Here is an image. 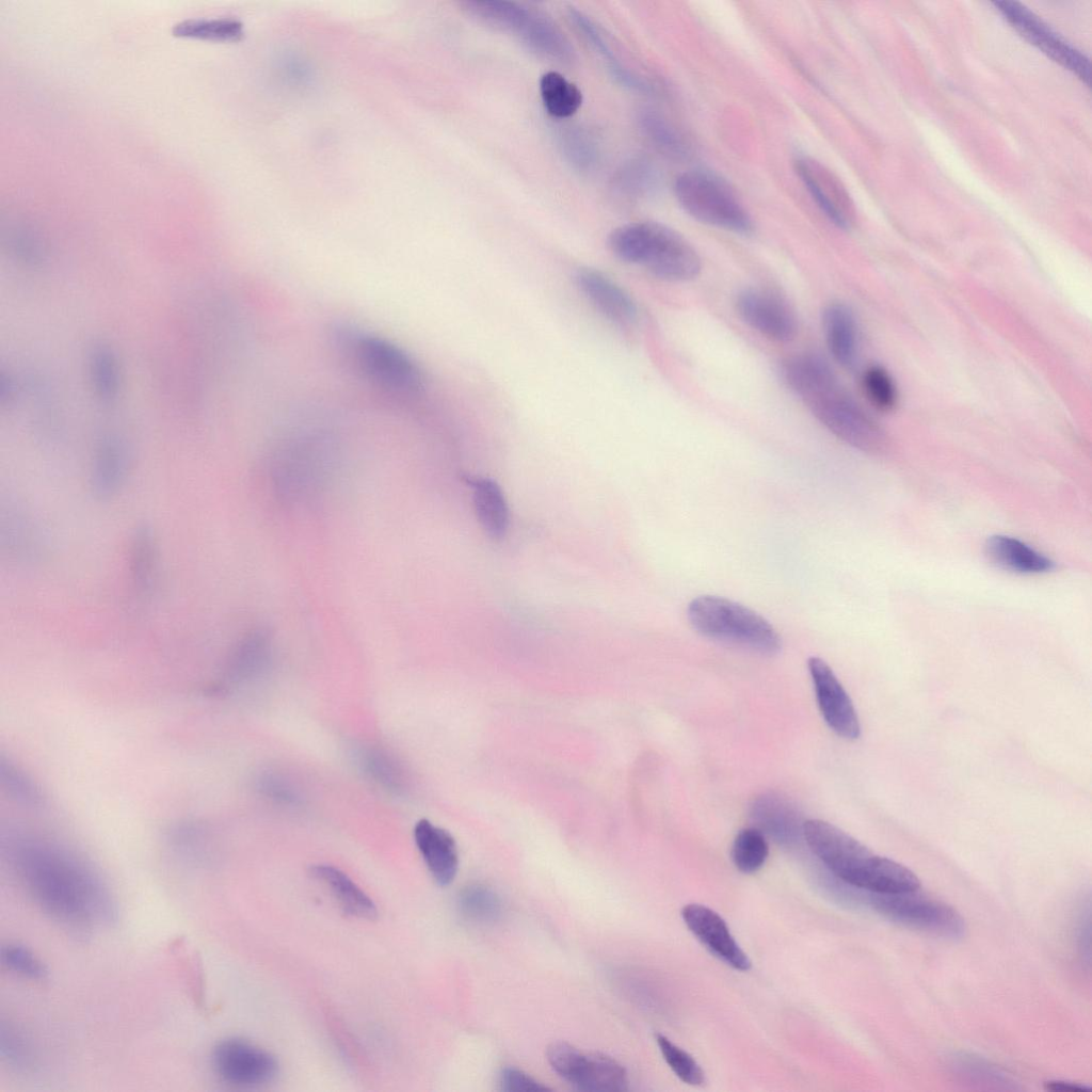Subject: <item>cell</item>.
<instances>
[{
    "mask_svg": "<svg viewBox=\"0 0 1092 1092\" xmlns=\"http://www.w3.org/2000/svg\"><path fill=\"white\" fill-rule=\"evenodd\" d=\"M6 854L26 893L62 926L84 933L116 921L110 887L76 852L37 835L17 834L10 838Z\"/></svg>",
    "mask_w": 1092,
    "mask_h": 1092,
    "instance_id": "cell-1",
    "label": "cell"
},
{
    "mask_svg": "<svg viewBox=\"0 0 1092 1092\" xmlns=\"http://www.w3.org/2000/svg\"><path fill=\"white\" fill-rule=\"evenodd\" d=\"M621 260L641 266L669 282L694 279L702 262L694 247L676 230L657 222H635L615 228L608 238Z\"/></svg>",
    "mask_w": 1092,
    "mask_h": 1092,
    "instance_id": "cell-2",
    "label": "cell"
},
{
    "mask_svg": "<svg viewBox=\"0 0 1092 1092\" xmlns=\"http://www.w3.org/2000/svg\"><path fill=\"white\" fill-rule=\"evenodd\" d=\"M692 627L702 636L760 655H775L782 640L774 627L754 610L730 599L702 595L687 609Z\"/></svg>",
    "mask_w": 1092,
    "mask_h": 1092,
    "instance_id": "cell-3",
    "label": "cell"
},
{
    "mask_svg": "<svg viewBox=\"0 0 1092 1092\" xmlns=\"http://www.w3.org/2000/svg\"><path fill=\"white\" fill-rule=\"evenodd\" d=\"M462 5L480 21L513 34L541 58L561 65L575 60L574 49L564 33L540 11L505 0H466Z\"/></svg>",
    "mask_w": 1092,
    "mask_h": 1092,
    "instance_id": "cell-4",
    "label": "cell"
},
{
    "mask_svg": "<svg viewBox=\"0 0 1092 1092\" xmlns=\"http://www.w3.org/2000/svg\"><path fill=\"white\" fill-rule=\"evenodd\" d=\"M337 338L355 367L379 387L401 396L417 394L422 388L420 367L390 340L352 328H342Z\"/></svg>",
    "mask_w": 1092,
    "mask_h": 1092,
    "instance_id": "cell-5",
    "label": "cell"
},
{
    "mask_svg": "<svg viewBox=\"0 0 1092 1092\" xmlns=\"http://www.w3.org/2000/svg\"><path fill=\"white\" fill-rule=\"evenodd\" d=\"M675 197L690 216L718 228L746 235L753 221L729 183L706 170H689L674 181Z\"/></svg>",
    "mask_w": 1092,
    "mask_h": 1092,
    "instance_id": "cell-6",
    "label": "cell"
},
{
    "mask_svg": "<svg viewBox=\"0 0 1092 1092\" xmlns=\"http://www.w3.org/2000/svg\"><path fill=\"white\" fill-rule=\"evenodd\" d=\"M801 400L822 425L848 445L868 453H879L885 448L883 430L842 389L837 378Z\"/></svg>",
    "mask_w": 1092,
    "mask_h": 1092,
    "instance_id": "cell-7",
    "label": "cell"
},
{
    "mask_svg": "<svg viewBox=\"0 0 1092 1092\" xmlns=\"http://www.w3.org/2000/svg\"><path fill=\"white\" fill-rule=\"evenodd\" d=\"M322 435L303 434L288 439L276 453L274 480L287 500L309 496L322 484L331 461V448Z\"/></svg>",
    "mask_w": 1092,
    "mask_h": 1092,
    "instance_id": "cell-8",
    "label": "cell"
},
{
    "mask_svg": "<svg viewBox=\"0 0 1092 1092\" xmlns=\"http://www.w3.org/2000/svg\"><path fill=\"white\" fill-rule=\"evenodd\" d=\"M871 906L884 917L906 927L951 938L965 932L962 916L950 905L921 895L918 890L901 894H869Z\"/></svg>",
    "mask_w": 1092,
    "mask_h": 1092,
    "instance_id": "cell-9",
    "label": "cell"
},
{
    "mask_svg": "<svg viewBox=\"0 0 1092 1092\" xmlns=\"http://www.w3.org/2000/svg\"><path fill=\"white\" fill-rule=\"evenodd\" d=\"M552 1070L578 1090L623 1092L628 1089L625 1067L615 1059L598 1053H585L565 1043L555 1042L547 1048Z\"/></svg>",
    "mask_w": 1092,
    "mask_h": 1092,
    "instance_id": "cell-10",
    "label": "cell"
},
{
    "mask_svg": "<svg viewBox=\"0 0 1092 1092\" xmlns=\"http://www.w3.org/2000/svg\"><path fill=\"white\" fill-rule=\"evenodd\" d=\"M803 838L824 866L850 886H854L874 856L858 840L823 820H805Z\"/></svg>",
    "mask_w": 1092,
    "mask_h": 1092,
    "instance_id": "cell-11",
    "label": "cell"
},
{
    "mask_svg": "<svg viewBox=\"0 0 1092 1092\" xmlns=\"http://www.w3.org/2000/svg\"><path fill=\"white\" fill-rule=\"evenodd\" d=\"M993 4L1025 39L1090 85L1091 66L1086 55L1022 4L1014 1H995Z\"/></svg>",
    "mask_w": 1092,
    "mask_h": 1092,
    "instance_id": "cell-12",
    "label": "cell"
},
{
    "mask_svg": "<svg viewBox=\"0 0 1092 1092\" xmlns=\"http://www.w3.org/2000/svg\"><path fill=\"white\" fill-rule=\"evenodd\" d=\"M211 1060L216 1075L237 1087L266 1085L278 1074V1062L271 1053L239 1038L219 1042Z\"/></svg>",
    "mask_w": 1092,
    "mask_h": 1092,
    "instance_id": "cell-13",
    "label": "cell"
},
{
    "mask_svg": "<svg viewBox=\"0 0 1092 1092\" xmlns=\"http://www.w3.org/2000/svg\"><path fill=\"white\" fill-rule=\"evenodd\" d=\"M794 170L821 212L838 228L849 229L854 216L853 204L839 178L809 156L797 157Z\"/></svg>",
    "mask_w": 1092,
    "mask_h": 1092,
    "instance_id": "cell-14",
    "label": "cell"
},
{
    "mask_svg": "<svg viewBox=\"0 0 1092 1092\" xmlns=\"http://www.w3.org/2000/svg\"><path fill=\"white\" fill-rule=\"evenodd\" d=\"M807 665L819 709L828 725L846 739L858 738L861 726L855 708L832 669L819 657H810Z\"/></svg>",
    "mask_w": 1092,
    "mask_h": 1092,
    "instance_id": "cell-15",
    "label": "cell"
},
{
    "mask_svg": "<svg viewBox=\"0 0 1092 1092\" xmlns=\"http://www.w3.org/2000/svg\"><path fill=\"white\" fill-rule=\"evenodd\" d=\"M741 319L766 338L788 342L797 334L792 311L775 295L759 289H744L736 298Z\"/></svg>",
    "mask_w": 1092,
    "mask_h": 1092,
    "instance_id": "cell-16",
    "label": "cell"
},
{
    "mask_svg": "<svg viewBox=\"0 0 1092 1092\" xmlns=\"http://www.w3.org/2000/svg\"><path fill=\"white\" fill-rule=\"evenodd\" d=\"M681 916L690 931L713 956L736 969L751 968L749 957L717 912L703 904L689 903L682 908Z\"/></svg>",
    "mask_w": 1092,
    "mask_h": 1092,
    "instance_id": "cell-17",
    "label": "cell"
},
{
    "mask_svg": "<svg viewBox=\"0 0 1092 1092\" xmlns=\"http://www.w3.org/2000/svg\"><path fill=\"white\" fill-rule=\"evenodd\" d=\"M575 282L588 301L610 321L621 326L637 321L638 308L631 295L599 270L580 268Z\"/></svg>",
    "mask_w": 1092,
    "mask_h": 1092,
    "instance_id": "cell-18",
    "label": "cell"
},
{
    "mask_svg": "<svg viewBox=\"0 0 1092 1092\" xmlns=\"http://www.w3.org/2000/svg\"><path fill=\"white\" fill-rule=\"evenodd\" d=\"M755 828L782 845H792L803 837L805 820L796 805L776 792L757 796L750 807Z\"/></svg>",
    "mask_w": 1092,
    "mask_h": 1092,
    "instance_id": "cell-19",
    "label": "cell"
},
{
    "mask_svg": "<svg viewBox=\"0 0 1092 1092\" xmlns=\"http://www.w3.org/2000/svg\"><path fill=\"white\" fill-rule=\"evenodd\" d=\"M416 847L434 881L439 886L453 882L459 869V853L453 836L428 819L414 826Z\"/></svg>",
    "mask_w": 1092,
    "mask_h": 1092,
    "instance_id": "cell-20",
    "label": "cell"
},
{
    "mask_svg": "<svg viewBox=\"0 0 1092 1092\" xmlns=\"http://www.w3.org/2000/svg\"><path fill=\"white\" fill-rule=\"evenodd\" d=\"M129 457L123 439L105 434L97 441L90 470V485L100 499L115 496L128 477Z\"/></svg>",
    "mask_w": 1092,
    "mask_h": 1092,
    "instance_id": "cell-21",
    "label": "cell"
},
{
    "mask_svg": "<svg viewBox=\"0 0 1092 1092\" xmlns=\"http://www.w3.org/2000/svg\"><path fill=\"white\" fill-rule=\"evenodd\" d=\"M271 655L272 639L268 630L250 631L234 647L216 689L226 690L259 676L269 665Z\"/></svg>",
    "mask_w": 1092,
    "mask_h": 1092,
    "instance_id": "cell-22",
    "label": "cell"
},
{
    "mask_svg": "<svg viewBox=\"0 0 1092 1092\" xmlns=\"http://www.w3.org/2000/svg\"><path fill=\"white\" fill-rule=\"evenodd\" d=\"M129 571L134 597L148 600L157 587L159 576V548L152 529L140 526L130 541Z\"/></svg>",
    "mask_w": 1092,
    "mask_h": 1092,
    "instance_id": "cell-23",
    "label": "cell"
},
{
    "mask_svg": "<svg viewBox=\"0 0 1092 1092\" xmlns=\"http://www.w3.org/2000/svg\"><path fill=\"white\" fill-rule=\"evenodd\" d=\"M822 327L833 358L840 366L851 368L858 349L857 324L851 308L840 302L829 304L822 312Z\"/></svg>",
    "mask_w": 1092,
    "mask_h": 1092,
    "instance_id": "cell-24",
    "label": "cell"
},
{
    "mask_svg": "<svg viewBox=\"0 0 1092 1092\" xmlns=\"http://www.w3.org/2000/svg\"><path fill=\"white\" fill-rule=\"evenodd\" d=\"M311 877L324 885L340 909L348 915L372 920L378 915L373 900L341 869L317 864L309 869Z\"/></svg>",
    "mask_w": 1092,
    "mask_h": 1092,
    "instance_id": "cell-25",
    "label": "cell"
},
{
    "mask_svg": "<svg viewBox=\"0 0 1092 1092\" xmlns=\"http://www.w3.org/2000/svg\"><path fill=\"white\" fill-rule=\"evenodd\" d=\"M985 556L996 566L1018 574H1043L1055 562L1026 543L1008 535H992L984 546Z\"/></svg>",
    "mask_w": 1092,
    "mask_h": 1092,
    "instance_id": "cell-26",
    "label": "cell"
},
{
    "mask_svg": "<svg viewBox=\"0 0 1092 1092\" xmlns=\"http://www.w3.org/2000/svg\"><path fill=\"white\" fill-rule=\"evenodd\" d=\"M568 19L593 50L603 59L610 75L619 84L640 93H652L655 91L654 83L620 62L596 25L588 15L575 7H569Z\"/></svg>",
    "mask_w": 1092,
    "mask_h": 1092,
    "instance_id": "cell-27",
    "label": "cell"
},
{
    "mask_svg": "<svg viewBox=\"0 0 1092 1092\" xmlns=\"http://www.w3.org/2000/svg\"><path fill=\"white\" fill-rule=\"evenodd\" d=\"M473 507L484 531L493 539H502L509 528L510 513L500 486L489 478L470 480Z\"/></svg>",
    "mask_w": 1092,
    "mask_h": 1092,
    "instance_id": "cell-28",
    "label": "cell"
},
{
    "mask_svg": "<svg viewBox=\"0 0 1092 1092\" xmlns=\"http://www.w3.org/2000/svg\"><path fill=\"white\" fill-rule=\"evenodd\" d=\"M855 887L871 894H901L918 890L920 882L905 866L874 854Z\"/></svg>",
    "mask_w": 1092,
    "mask_h": 1092,
    "instance_id": "cell-29",
    "label": "cell"
},
{
    "mask_svg": "<svg viewBox=\"0 0 1092 1092\" xmlns=\"http://www.w3.org/2000/svg\"><path fill=\"white\" fill-rule=\"evenodd\" d=\"M356 765L372 782L385 790L401 796L408 787L406 772L389 752L374 745H360L354 752Z\"/></svg>",
    "mask_w": 1092,
    "mask_h": 1092,
    "instance_id": "cell-30",
    "label": "cell"
},
{
    "mask_svg": "<svg viewBox=\"0 0 1092 1092\" xmlns=\"http://www.w3.org/2000/svg\"><path fill=\"white\" fill-rule=\"evenodd\" d=\"M638 122L648 142L663 155L676 160L690 156L691 145L686 135L656 110H642Z\"/></svg>",
    "mask_w": 1092,
    "mask_h": 1092,
    "instance_id": "cell-31",
    "label": "cell"
},
{
    "mask_svg": "<svg viewBox=\"0 0 1092 1092\" xmlns=\"http://www.w3.org/2000/svg\"><path fill=\"white\" fill-rule=\"evenodd\" d=\"M539 87L544 108L552 117L567 118L581 107L580 89L559 71L543 74Z\"/></svg>",
    "mask_w": 1092,
    "mask_h": 1092,
    "instance_id": "cell-32",
    "label": "cell"
},
{
    "mask_svg": "<svg viewBox=\"0 0 1092 1092\" xmlns=\"http://www.w3.org/2000/svg\"><path fill=\"white\" fill-rule=\"evenodd\" d=\"M656 183L657 173L649 161L631 158L622 163L613 174L611 189L616 196L632 200L649 194Z\"/></svg>",
    "mask_w": 1092,
    "mask_h": 1092,
    "instance_id": "cell-33",
    "label": "cell"
},
{
    "mask_svg": "<svg viewBox=\"0 0 1092 1092\" xmlns=\"http://www.w3.org/2000/svg\"><path fill=\"white\" fill-rule=\"evenodd\" d=\"M559 145L565 160L576 171L591 172L599 161L595 135L580 126L565 127L559 134Z\"/></svg>",
    "mask_w": 1092,
    "mask_h": 1092,
    "instance_id": "cell-34",
    "label": "cell"
},
{
    "mask_svg": "<svg viewBox=\"0 0 1092 1092\" xmlns=\"http://www.w3.org/2000/svg\"><path fill=\"white\" fill-rule=\"evenodd\" d=\"M172 33L179 37L237 41L243 35V25L235 18H191L175 23Z\"/></svg>",
    "mask_w": 1092,
    "mask_h": 1092,
    "instance_id": "cell-35",
    "label": "cell"
},
{
    "mask_svg": "<svg viewBox=\"0 0 1092 1092\" xmlns=\"http://www.w3.org/2000/svg\"><path fill=\"white\" fill-rule=\"evenodd\" d=\"M461 912L469 919L492 922L502 914V902L498 894L484 884L465 886L457 900Z\"/></svg>",
    "mask_w": 1092,
    "mask_h": 1092,
    "instance_id": "cell-36",
    "label": "cell"
},
{
    "mask_svg": "<svg viewBox=\"0 0 1092 1092\" xmlns=\"http://www.w3.org/2000/svg\"><path fill=\"white\" fill-rule=\"evenodd\" d=\"M769 854L765 834L757 828H746L736 835L732 846V860L738 870L752 873L761 868Z\"/></svg>",
    "mask_w": 1092,
    "mask_h": 1092,
    "instance_id": "cell-37",
    "label": "cell"
},
{
    "mask_svg": "<svg viewBox=\"0 0 1092 1092\" xmlns=\"http://www.w3.org/2000/svg\"><path fill=\"white\" fill-rule=\"evenodd\" d=\"M90 372L93 387L97 396L110 401L117 396L119 373L116 357L105 346L96 347L91 353Z\"/></svg>",
    "mask_w": 1092,
    "mask_h": 1092,
    "instance_id": "cell-38",
    "label": "cell"
},
{
    "mask_svg": "<svg viewBox=\"0 0 1092 1092\" xmlns=\"http://www.w3.org/2000/svg\"><path fill=\"white\" fill-rule=\"evenodd\" d=\"M0 778L4 789L18 803L34 808L45 804L39 786L20 768L4 758L0 761Z\"/></svg>",
    "mask_w": 1092,
    "mask_h": 1092,
    "instance_id": "cell-39",
    "label": "cell"
},
{
    "mask_svg": "<svg viewBox=\"0 0 1092 1092\" xmlns=\"http://www.w3.org/2000/svg\"><path fill=\"white\" fill-rule=\"evenodd\" d=\"M863 390L869 402L881 412H890L898 400L896 384L881 366L868 367L862 376Z\"/></svg>",
    "mask_w": 1092,
    "mask_h": 1092,
    "instance_id": "cell-40",
    "label": "cell"
},
{
    "mask_svg": "<svg viewBox=\"0 0 1092 1092\" xmlns=\"http://www.w3.org/2000/svg\"><path fill=\"white\" fill-rule=\"evenodd\" d=\"M656 1041L665 1062L681 1081L690 1086L705 1082V1074L692 1056L662 1034H657Z\"/></svg>",
    "mask_w": 1092,
    "mask_h": 1092,
    "instance_id": "cell-41",
    "label": "cell"
},
{
    "mask_svg": "<svg viewBox=\"0 0 1092 1092\" xmlns=\"http://www.w3.org/2000/svg\"><path fill=\"white\" fill-rule=\"evenodd\" d=\"M1 961L10 970L31 980H44L47 969L43 962L29 949L9 944L1 949Z\"/></svg>",
    "mask_w": 1092,
    "mask_h": 1092,
    "instance_id": "cell-42",
    "label": "cell"
},
{
    "mask_svg": "<svg viewBox=\"0 0 1092 1092\" xmlns=\"http://www.w3.org/2000/svg\"><path fill=\"white\" fill-rule=\"evenodd\" d=\"M257 789L262 796L284 805H298L301 803L299 789L284 775L274 771L262 772L257 781Z\"/></svg>",
    "mask_w": 1092,
    "mask_h": 1092,
    "instance_id": "cell-43",
    "label": "cell"
},
{
    "mask_svg": "<svg viewBox=\"0 0 1092 1092\" xmlns=\"http://www.w3.org/2000/svg\"><path fill=\"white\" fill-rule=\"evenodd\" d=\"M1 1055L7 1064L28 1070L33 1064L31 1048L16 1031L11 1028H1Z\"/></svg>",
    "mask_w": 1092,
    "mask_h": 1092,
    "instance_id": "cell-44",
    "label": "cell"
},
{
    "mask_svg": "<svg viewBox=\"0 0 1092 1092\" xmlns=\"http://www.w3.org/2000/svg\"><path fill=\"white\" fill-rule=\"evenodd\" d=\"M500 1086L502 1090L510 1092L549 1090L547 1086L516 1067H505L502 1070L500 1075Z\"/></svg>",
    "mask_w": 1092,
    "mask_h": 1092,
    "instance_id": "cell-45",
    "label": "cell"
},
{
    "mask_svg": "<svg viewBox=\"0 0 1092 1092\" xmlns=\"http://www.w3.org/2000/svg\"><path fill=\"white\" fill-rule=\"evenodd\" d=\"M1046 1090L1059 1092H1089L1091 1089L1085 1085L1064 1080H1049L1044 1083Z\"/></svg>",
    "mask_w": 1092,
    "mask_h": 1092,
    "instance_id": "cell-46",
    "label": "cell"
}]
</instances>
